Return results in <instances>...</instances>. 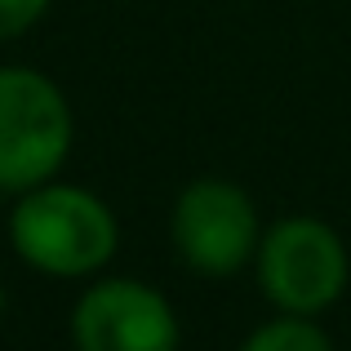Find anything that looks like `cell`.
<instances>
[{
	"mask_svg": "<svg viewBox=\"0 0 351 351\" xmlns=\"http://www.w3.org/2000/svg\"><path fill=\"white\" fill-rule=\"evenodd\" d=\"M45 9L49 0H0V40H14L27 27H36Z\"/></svg>",
	"mask_w": 351,
	"mask_h": 351,
	"instance_id": "cell-7",
	"label": "cell"
},
{
	"mask_svg": "<svg viewBox=\"0 0 351 351\" xmlns=\"http://www.w3.org/2000/svg\"><path fill=\"white\" fill-rule=\"evenodd\" d=\"M258 285L267 302L289 316H320L347 289L351 258L343 236L320 218H280L258 240Z\"/></svg>",
	"mask_w": 351,
	"mask_h": 351,
	"instance_id": "cell-2",
	"label": "cell"
},
{
	"mask_svg": "<svg viewBox=\"0 0 351 351\" xmlns=\"http://www.w3.org/2000/svg\"><path fill=\"white\" fill-rule=\"evenodd\" d=\"M76 351H178V316L169 298L143 280H98L71 311Z\"/></svg>",
	"mask_w": 351,
	"mask_h": 351,
	"instance_id": "cell-5",
	"label": "cell"
},
{
	"mask_svg": "<svg viewBox=\"0 0 351 351\" xmlns=\"http://www.w3.org/2000/svg\"><path fill=\"white\" fill-rule=\"evenodd\" d=\"M14 249L45 276H94L116 254V214L103 196L67 182H40L14 205Z\"/></svg>",
	"mask_w": 351,
	"mask_h": 351,
	"instance_id": "cell-1",
	"label": "cell"
},
{
	"mask_svg": "<svg viewBox=\"0 0 351 351\" xmlns=\"http://www.w3.org/2000/svg\"><path fill=\"white\" fill-rule=\"evenodd\" d=\"M173 245H178L182 263L191 271L209 276V280H223L236 276L249 258L258 254V227L254 200L245 187L227 178H196L173 205Z\"/></svg>",
	"mask_w": 351,
	"mask_h": 351,
	"instance_id": "cell-4",
	"label": "cell"
},
{
	"mask_svg": "<svg viewBox=\"0 0 351 351\" xmlns=\"http://www.w3.org/2000/svg\"><path fill=\"white\" fill-rule=\"evenodd\" d=\"M0 311H5V289H0Z\"/></svg>",
	"mask_w": 351,
	"mask_h": 351,
	"instance_id": "cell-8",
	"label": "cell"
},
{
	"mask_svg": "<svg viewBox=\"0 0 351 351\" xmlns=\"http://www.w3.org/2000/svg\"><path fill=\"white\" fill-rule=\"evenodd\" d=\"M240 351H334L329 334L311 316H289L280 311L276 320L258 325L254 334L240 343Z\"/></svg>",
	"mask_w": 351,
	"mask_h": 351,
	"instance_id": "cell-6",
	"label": "cell"
},
{
	"mask_svg": "<svg viewBox=\"0 0 351 351\" xmlns=\"http://www.w3.org/2000/svg\"><path fill=\"white\" fill-rule=\"evenodd\" d=\"M71 152V107L49 76L0 67V187L32 191Z\"/></svg>",
	"mask_w": 351,
	"mask_h": 351,
	"instance_id": "cell-3",
	"label": "cell"
}]
</instances>
